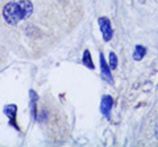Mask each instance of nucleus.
Returning <instances> with one entry per match:
<instances>
[{"label": "nucleus", "instance_id": "1", "mask_svg": "<svg viewBox=\"0 0 158 147\" xmlns=\"http://www.w3.org/2000/svg\"><path fill=\"white\" fill-rule=\"evenodd\" d=\"M3 17L9 25H16L20 20H24V14L20 7V3L11 2L4 6L3 8Z\"/></svg>", "mask_w": 158, "mask_h": 147}, {"label": "nucleus", "instance_id": "2", "mask_svg": "<svg viewBox=\"0 0 158 147\" xmlns=\"http://www.w3.org/2000/svg\"><path fill=\"white\" fill-rule=\"evenodd\" d=\"M98 22H99V28H100L103 40H104L106 42L111 41L112 36H113V30H112V25H111L110 18L108 17H100L98 20Z\"/></svg>", "mask_w": 158, "mask_h": 147}, {"label": "nucleus", "instance_id": "3", "mask_svg": "<svg viewBox=\"0 0 158 147\" xmlns=\"http://www.w3.org/2000/svg\"><path fill=\"white\" fill-rule=\"evenodd\" d=\"M99 59H100V68H102V77L106 81H108L110 84H113V77L111 75V67L110 65L106 62V58L104 55L100 53V55H99Z\"/></svg>", "mask_w": 158, "mask_h": 147}, {"label": "nucleus", "instance_id": "4", "mask_svg": "<svg viewBox=\"0 0 158 147\" xmlns=\"http://www.w3.org/2000/svg\"><path fill=\"white\" fill-rule=\"evenodd\" d=\"M4 114H6L8 117V120H9V125H12L15 129H19V126H17V122H16V114H17V106L16 105H13V104H9L7 106H4Z\"/></svg>", "mask_w": 158, "mask_h": 147}, {"label": "nucleus", "instance_id": "5", "mask_svg": "<svg viewBox=\"0 0 158 147\" xmlns=\"http://www.w3.org/2000/svg\"><path fill=\"white\" fill-rule=\"evenodd\" d=\"M112 105H113V100L110 95H106L103 96L102 102H100V112L103 113V116L110 118L111 116V109H112Z\"/></svg>", "mask_w": 158, "mask_h": 147}, {"label": "nucleus", "instance_id": "6", "mask_svg": "<svg viewBox=\"0 0 158 147\" xmlns=\"http://www.w3.org/2000/svg\"><path fill=\"white\" fill-rule=\"evenodd\" d=\"M145 54H146V49L144 46H141V45H137L135 47V53H133V59L135 61H141L142 58L145 57Z\"/></svg>", "mask_w": 158, "mask_h": 147}, {"label": "nucleus", "instance_id": "7", "mask_svg": "<svg viewBox=\"0 0 158 147\" xmlns=\"http://www.w3.org/2000/svg\"><path fill=\"white\" fill-rule=\"evenodd\" d=\"M31 95H32V99H31L32 116H33V118L37 121V117H38V113H37V96H36V93H34L33 91H31Z\"/></svg>", "mask_w": 158, "mask_h": 147}, {"label": "nucleus", "instance_id": "8", "mask_svg": "<svg viewBox=\"0 0 158 147\" xmlns=\"http://www.w3.org/2000/svg\"><path fill=\"white\" fill-rule=\"evenodd\" d=\"M83 65H85L86 67L91 68V70H94L95 68V66H94V62H92V58H91V53L88 50H85V53H83Z\"/></svg>", "mask_w": 158, "mask_h": 147}, {"label": "nucleus", "instance_id": "9", "mask_svg": "<svg viewBox=\"0 0 158 147\" xmlns=\"http://www.w3.org/2000/svg\"><path fill=\"white\" fill-rule=\"evenodd\" d=\"M110 67L111 70H115L117 67V57L115 53H110Z\"/></svg>", "mask_w": 158, "mask_h": 147}, {"label": "nucleus", "instance_id": "10", "mask_svg": "<svg viewBox=\"0 0 158 147\" xmlns=\"http://www.w3.org/2000/svg\"><path fill=\"white\" fill-rule=\"evenodd\" d=\"M156 135H157V138H158V121H157V126H156Z\"/></svg>", "mask_w": 158, "mask_h": 147}]
</instances>
